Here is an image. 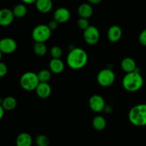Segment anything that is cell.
<instances>
[{"instance_id": "cell-1", "label": "cell", "mask_w": 146, "mask_h": 146, "mask_svg": "<svg viewBox=\"0 0 146 146\" xmlns=\"http://www.w3.org/2000/svg\"><path fill=\"white\" fill-rule=\"evenodd\" d=\"M88 54L84 49L76 48L72 49L68 54L66 62L68 67L72 70H80L86 66L88 62Z\"/></svg>"}, {"instance_id": "cell-2", "label": "cell", "mask_w": 146, "mask_h": 146, "mask_svg": "<svg viewBox=\"0 0 146 146\" xmlns=\"http://www.w3.org/2000/svg\"><path fill=\"white\" fill-rule=\"evenodd\" d=\"M143 77L138 71L126 73L122 80V85L126 91L135 92L138 91L143 85Z\"/></svg>"}, {"instance_id": "cell-3", "label": "cell", "mask_w": 146, "mask_h": 146, "mask_svg": "<svg viewBox=\"0 0 146 146\" xmlns=\"http://www.w3.org/2000/svg\"><path fill=\"white\" fill-rule=\"evenodd\" d=\"M128 120L131 124L137 127L146 126V104L133 106L128 113Z\"/></svg>"}, {"instance_id": "cell-4", "label": "cell", "mask_w": 146, "mask_h": 146, "mask_svg": "<svg viewBox=\"0 0 146 146\" xmlns=\"http://www.w3.org/2000/svg\"><path fill=\"white\" fill-rule=\"evenodd\" d=\"M20 85L27 91H32L36 89L40 83L37 74L33 72L24 73L20 78Z\"/></svg>"}, {"instance_id": "cell-5", "label": "cell", "mask_w": 146, "mask_h": 146, "mask_svg": "<svg viewBox=\"0 0 146 146\" xmlns=\"http://www.w3.org/2000/svg\"><path fill=\"white\" fill-rule=\"evenodd\" d=\"M51 30L48 25L39 24L35 27L31 33V37L35 42L44 43L51 37Z\"/></svg>"}, {"instance_id": "cell-6", "label": "cell", "mask_w": 146, "mask_h": 146, "mask_svg": "<svg viewBox=\"0 0 146 146\" xmlns=\"http://www.w3.org/2000/svg\"><path fill=\"white\" fill-rule=\"evenodd\" d=\"M115 80V73L112 70L108 68L101 70L97 75V82L100 85L104 87L112 85Z\"/></svg>"}, {"instance_id": "cell-7", "label": "cell", "mask_w": 146, "mask_h": 146, "mask_svg": "<svg viewBox=\"0 0 146 146\" xmlns=\"http://www.w3.org/2000/svg\"><path fill=\"white\" fill-rule=\"evenodd\" d=\"M84 39L89 45H95L100 40V32L95 26H89L84 31Z\"/></svg>"}, {"instance_id": "cell-8", "label": "cell", "mask_w": 146, "mask_h": 146, "mask_svg": "<svg viewBox=\"0 0 146 146\" xmlns=\"http://www.w3.org/2000/svg\"><path fill=\"white\" fill-rule=\"evenodd\" d=\"M90 109L95 113L104 111L106 107V102L104 97L99 94H94L91 96L88 101Z\"/></svg>"}, {"instance_id": "cell-9", "label": "cell", "mask_w": 146, "mask_h": 146, "mask_svg": "<svg viewBox=\"0 0 146 146\" xmlns=\"http://www.w3.org/2000/svg\"><path fill=\"white\" fill-rule=\"evenodd\" d=\"M17 48V42L12 38L6 37L0 41V51L4 54H11Z\"/></svg>"}, {"instance_id": "cell-10", "label": "cell", "mask_w": 146, "mask_h": 146, "mask_svg": "<svg viewBox=\"0 0 146 146\" xmlns=\"http://www.w3.org/2000/svg\"><path fill=\"white\" fill-rule=\"evenodd\" d=\"M70 17L71 13L69 10L65 7H60L54 13V19L56 20L58 24L67 22L70 19Z\"/></svg>"}, {"instance_id": "cell-11", "label": "cell", "mask_w": 146, "mask_h": 146, "mask_svg": "<svg viewBox=\"0 0 146 146\" xmlns=\"http://www.w3.org/2000/svg\"><path fill=\"white\" fill-rule=\"evenodd\" d=\"M13 10L8 8H4L0 11V24L3 27L10 25L13 22L14 19Z\"/></svg>"}, {"instance_id": "cell-12", "label": "cell", "mask_w": 146, "mask_h": 146, "mask_svg": "<svg viewBox=\"0 0 146 146\" xmlns=\"http://www.w3.org/2000/svg\"><path fill=\"white\" fill-rule=\"evenodd\" d=\"M123 31L121 27L118 25H113L108 29L107 36L109 41L111 42H117L121 40Z\"/></svg>"}, {"instance_id": "cell-13", "label": "cell", "mask_w": 146, "mask_h": 146, "mask_svg": "<svg viewBox=\"0 0 146 146\" xmlns=\"http://www.w3.org/2000/svg\"><path fill=\"white\" fill-rule=\"evenodd\" d=\"M35 90L38 97L41 99H46L51 95V87L48 82H40Z\"/></svg>"}, {"instance_id": "cell-14", "label": "cell", "mask_w": 146, "mask_h": 146, "mask_svg": "<svg viewBox=\"0 0 146 146\" xmlns=\"http://www.w3.org/2000/svg\"><path fill=\"white\" fill-rule=\"evenodd\" d=\"M37 10L43 14L48 13L52 9V0H37L35 3Z\"/></svg>"}, {"instance_id": "cell-15", "label": "cell", "mask_w": 146, "mask_h": 146, "mask_svg": "<svg viewBox=\"0 0 146 146\" xmlns=\"http://www.w3.org/2000/svg\"><path fill=\"white\" fill-rule=\"evenodd\" d=\"M121 66L122 70L126 73L132 72L136 70V63L131 57H125L121 61Z\"/></svg>"}, {"instance_id": "cell-16", "label": "cell", "mask_w": 146, "mask_h": 146, "mask_svg": "<svg viewBox=\"0 0 146 146\" xmlns=\"http://www.w3.org/2000/svg\"><path fill=\"white\" fill-rule=\"evenodd\" d=\"M93 13H94V9L91 4L84 3L81 4L78 8V14L81 18L88 19L92 16Z\"/></svg>"}, {"instance_id": "cell-17", "label": "cell", "mask_w": 146, "mask_h": 146, "mask_svg": "<svg viewBox=\"0 0 146 146\" xmlns=\"http://www.w3.org/2000/svg\"><path fill=\"white\" fill-rule=\"evenodd\" d=\"M17 146H31L32 137L27 133H21L17 136L16 140Z\"/></svg>"}, {"instance_id": "cell-18", "label": "cell", "mask_w": 146, "mask_h": 146, "mask_svg": "<svg viewBox=\"0 0 146 146\" xmlns=\"http://www.w3.org/2000/svg\"><path fill=\"white\" fill-rule=\"evenodd\" d=\"M49 69L51 72L60 74L64 70V63L61 59L52 58L49 62Z\"/></svg>"}, {"instance_id": "cell-19", "label": "cell", "mask_w": 146, "mask_h": 146, "mask_svg": "<svg viewBox=\"0 0 146 146\" xmlns=\"http://www.w3.org/2000/svg\"><path fill=\"white\" fill-rule=\"evenodd\" d=\"M17 105V100L16 98L11 96L5 97L1 102V106H2L5 110L7 111H11V110H14Z\"/></svg>"}, {"instance_id": "cell-20", "label": "cell", "mask_w": 146, "mask_h": 146, "mask_svg": "<svg viewBox=\"0 0 146 146\" xmlns=\"http://www.w3.org/2000/svg\"><path fill=\"white\" fill-rule=\"evenodd\" d=\"M92 125L95 130L101 131L104 130L106 126V120L103 116L97 115L93 119Z\"/></svg>"}, {"instance_id": "cell-21", "label": "cell", "mask_w": 146, "mask_h": 146, "mask_svg": "<svg viewBox=\"0 0 146 146\" xmlns=\"http://www.w3.org/2000/svg\"><path fill=\"white\" fill-rule=\"evenodd\" d=\"M14 17L17 18H22L27 14V8L24 4H19L16 5L13 9Z\"/></svg>"}, {"instance_id": "cell-22", "label": "cell", "mask_w": 146, "mask_h": 146, "mask_svg": "<svg viewBox=\"0 0 146 146\" xmlns=\"http://www.w3.org/2000/svg\"><path fill=\"white\" fill-rule=\"evenodd\" d=\"M34 52L39 57H43L45 55L47 52V47L44 44V43L41 42H35L34 47H33Z\"/></svg>"}, {"instance_id": "cell-23", "label": "cell", "mask_w": 146, "mask_h": 146, "mask_svg": "<svg viewBox=\"0 0 146 146\" xmlns=\"http://www.w3.org/2000/svg\"><path fill=\"white\" fill-rule=\"evenodd\" d=\"M40 82H48L51 78V70H41L37 74Z\"/></svg>"}, {"instance_id": "cell-24", "label": "cell", "mask_w": 146, "mask_h": 146, "mask_svg": "<svg viewBox=\"0 0 146 146\" xmlns=\"http://www.w3.org/2000/svg\"><path fill=\"white\" fill-rule=\"evenodd\" d=\"M35 142L37 146H48L50 140L46 135H38L36 137Z\"/></svg>"}, {"instance_id": "cell-25", "label": "cell", "mask_w": 146, "mask_h": 146, "mask_svg": "<svg viewBox=\"0 0 146 146\" xmlns=\"http://www.w3.org/2000/svg\"><path fill=\"white\" fill-rule=\"evenodd\" d=\"M50 54H51L52 58L60 59L63 54L62 50L58 46H54L50 50Z\"/></svg>"}, {"instance_id": "cell-26", "label": "cell", "mask_w": 146, "mask_h": 146, "mask_svg": "<svg viewBox=\"0 0 146 146\" xmlns=\"http://www.w3.org/2000/svg\"><path fill=\"white\" fill-rule=\"evenodd\" d=\"M77 24H78V27H79V29L84 30V31L86 29L90 26L88 19L81 18V17L78 20Z\"/></svg>"}, {"instance_id": "cell-27", "label": "cell", "mask_w": 146, "mask_h": 146, "mask_svg": "<svg viewBox=\"0 0 146 146\" xmlns=\"http://www.w3.org/2000/svg\"><path fill=\"white\" fill-rule=\"evenodd\" d=\"M138 40H139L140 43L142 45L146 47V29L141 31L139 35V37H138Z\"/></svg>"}, {"instance_id": "cell-28", "label": "cell", "mask_w": 146, "mask_h": 146, "mask_svg": "<svg viewBox=\"0 0 146 146\" xmlns=\"http://www.w3.org/2000/svg\"><path fill=\"white\" fill-rule=\"evenodd\" d=\"M7 71H8V68H7V64L1 62L0 63V77H3L7 74Z\"/></svg>"}, {"instance_id": "cell-29", "label": "cell", "mask_w": 146, "mask_h": 146, "mask_svg": "<svg viewBox=\"0 0 146 146\" xmlns=\"http://www.w3.org/2000/svg\"><path fill=\"white\" fill-rule=\"evenodd\" d=\"M58 23L54 19L52 20V21H50L49 23L48 24V27H49L50 29H51V31H53V30H55L58 27Z\"/></svg>"}, {"instance_id": "cell-30", "label": "cell", "mask_w": 146, "mask_h": 146, "mask_svg": "<svg viewBox=\"0 0 146 146\" xmlns=\"http://www.w3.org/2000/svg\"><path fill=\"white\" fill-rule=\"evenodd\" d=\"M104 111H105L106 113H111L113 111V107L111 105H106L105 109Z\"/></svg>"}, {"instance_id": "cell-31", "label": "cell", "mask_w": 146, "mask_h": 146, "mask_svg": "<svg viewBox=\"0 0 146 146\" xmlns=\"http://www.w3.org/2000/svg\"><path fill=\"white\" fill-rule=\"evenodd\" d=\"M103 0H88V1L89 2V4H98L102 1Z\"/></svg>"}, {"instance_id": "cell-32", "label": "cell", "mask_w": 146, "mask_h": 146, "mask_svg": "<svg viewBox=\"0 0 146 146\" xmlns=\"http://www.w3.org/2000/svg\"><path fill=\"white\" fill-rule=\"evenodd\" d=\"M5 109L2 107V106H0V119H1L4 116V113H5Z\"/></svg>"}, {"instance_id": "cell-33", "label": "cell", "mask_w": 146, "mask_h": 146, "mask_svg": "<svg viewBox=\"0 0 146 146\" xmlns=\"http://www.w3.org/2000/svg\"><path fill=\"white\" fill-rule=\"evenodd\" d=\"M24 3L27 4H34V3H36V1L37 0H21Z\"/></svg>"}]
</instances>
